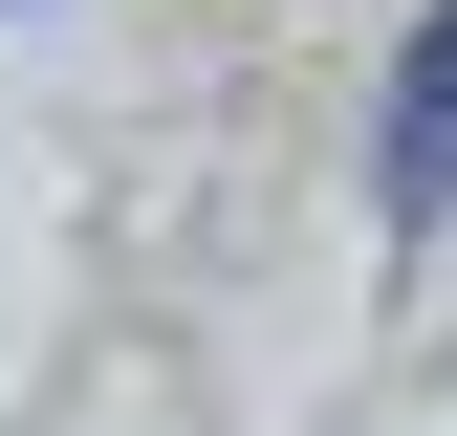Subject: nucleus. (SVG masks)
<instances>
[{
    "label": "nucleus",
    "mask_w": 457,
    "mask_h": 436,
    "mask_svg": "<svg viewBox=\"0 0 457 436\" xmlns=\"http://www.w3.org/2000/svg\"><path fill=\"white\" fill-rule=\"evenodd\" d=\"M392 218H457V0L414 22V88H392Z\"/></svg>",
    "instance_id": "obj_1"
}]
</instances>
